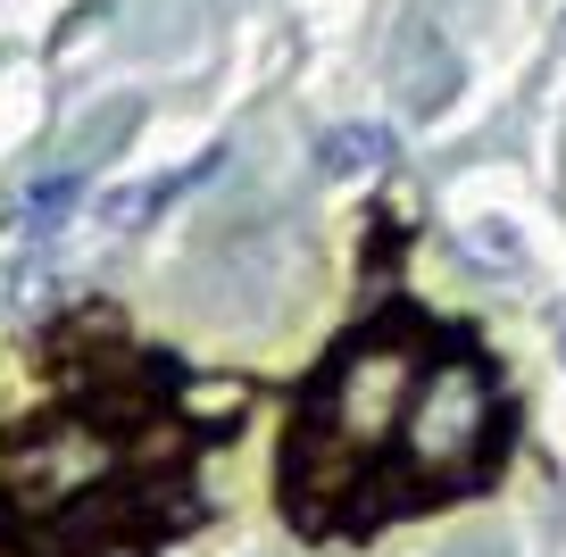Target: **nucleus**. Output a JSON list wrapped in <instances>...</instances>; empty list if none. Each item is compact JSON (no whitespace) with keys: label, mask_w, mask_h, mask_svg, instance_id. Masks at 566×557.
Masks as SVG:
<instances>
[{"label":"nucleus","mask_w":566,"mask_h":557,"mask_svg":"<svg viewBox=\"0 0 566 557\" xmlns=\"http://www.w3.org/2000/svg\"><path fill=\"white\" fill-rule=\"evenodd\" d=\"M417 375H424V341L408 325H375L334 349V366L308 391L301 441H292V507L308 524H342L358 491H391V450H400Z\"/></svg>","instance_id":"obj_1"},{"label":"nucleus","mask_w":566,"mask_h":557,"mask_svg":"<svg viewBox=\"0 0 566 557\" xmlns=\"http://www.w3.org/2000/svg\"><path fill=\"white\" fill-rule=\"evenodd\" d=\"M500 383L475 349H450V358H424L417 400L400 417V450H391V491L400 500H467L483 474L500 466Z\"/></svg>","instance_id":"obj_2"},{"label":"nucleus","mask_w":566,"mask_h":557,"mask_svg":"<svg viewBox=\"0 0 566 557\" xmlns=\"http://www.w3.org/2000/svg\"><path fill=\"white\" fill-rule=\"evenodd\" d=\"M200 175H209V158H192L184 175H150V183H125V192H108V200H101V217H108L117 233H134V225H150V217H159L176 192H192Z\"/></svg>","instance_id":"obj_3"},{"label":"nucleus","mask_w":566,"mask_h":557,"mask_svg":"<svg viewBox=\"0 0 566 557\" xmlns=\"http://www.w3.org/2000/svg\"><path fill=\"white\" fill-rule=\"evenodd\" d=\"M317 158H325V175H367L391 158V125H334Z\"/></svg>","instance_id":"obj_4"},{"label":"nucleus","mask_w":566,"mask_h":557,"mask_svg":"<svg viewBox=\"0 0 566 557\" xmlns=\"http://www.w3.org/2000/svg\"><path fill=\"white\" fill-rule=\"evenodd\" d=\"M67 200H75V175H59V183H42V192L25 200V233H51L59 217H67Z\"/></svg>","instance_id":"obj_5"}]
</instances>
